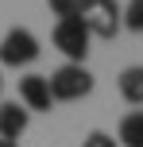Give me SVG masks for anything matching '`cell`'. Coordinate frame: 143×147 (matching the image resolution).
<instances>
[{"instance_id":"cell-6","label":"cell","mask_w":143,"mask_h":147,"mask_svg":"<svg viewBox=\"0 0 143 147\" xmlns=\"http://www.w3.org/2000/svg\"><path fill=\"white\" fill-rule=\"evenodd\" d=\"M23 132H27V109L19 101H4L0 105V140L15 143Z\"/></svg>"},{"instance_id":"cell-13","label":"cell","mask_w":143,"mask_h":147,"mask_svg":"<svg viewBox=\"0 0 143 147\" xmlns=\"http://www.w3.org/2000/svg\"><path fill=\"white\" fill-rule=\"evenodd\" d=\"M0 93H4V78H0Z\"/></svg>"},{"instance_id":"cell-7","label":"cell","mask_w":143,"mask_h":147,"mask_svg":"<svg viewBox=\"0 0 143 147\" xmlns=\"http://www.w3.org/2000/svg\"><path fill=\"white\" fill-rule=\"evenodd\" d=\"M116 140H120L124 147H143V109H139V112H128V116L120 120Z\"/></svg>"},{"instance_id":"cell-8","label":"cell","mask_w":143,"mask_h":147,"mask_svg":"<svg viewBox=\"0 0 143 147\" xmlns=\"http://www.w3.org/2000/svg\"><path fill=\"white\" fill-rule=\"evenodd\" d=\"M120 93H124V101L143 105V66H128L120 74Z\"/></svg>"},{"instance_id":"cell-4","label":"cell","mask_w":143,"mask_h":147,"mask_svg":"<svg viewBox=\"0 0 143 147\" xmlns=\"http://www.w3.org/2000/svg\"><path fill=\"white\" fill-rule=\"evenodd\" d=\"M89 39H93V35H89V27L81 23V16L54 23V47H58L70 62H77V66H81L85 54H89Z\"/></svg>"},{"instance_id":"cell-12","label":"cell","mask_w":143,"mask_h":147,"mask_svg":"<svg viewBox=\"0 0 143 147\" xmlns=\"http://www.w3.org/2000/svg\"><path fill=\"white\" fill-rule=\"evenodd\" d=\"M0 147H15V143H8V140H0Z\"/></svg>"},{"instance_id":"cell-9","label":"cell","mask_w":143,"mask_h":147,"mask_svg":"<svg viewBox=\"0 0 143 147\" xmlns=\"http://www.w3.org/2000/svg\"><path fill=\"white\" fill-rule=\"evenodd\" d=\"M124 27L128 31H143V0H128V8H124Z\"/></svg>"},{"instance_id":"cell-11","label":"cell","mask_w":143,"mask_h":147,"mask_svg":"<svg viewBox=\"0 0 143 147\" xmlns=\"http://www.w3.org/2000/svg\"><path fill=\"white\" fill-rule=\"evenodd\" d=\"M81 147H120V143H116L112 136H105V132H89V136H85V143H81Z\"/></svg>"},{"instance_id":"cell-10","label":"cell","mask_w":143,"mask_h":147,"mask_svg":"<svg viewBox=\"0 0 143 147\" xmlns=\"http://www.w3.org/2000/svg\"><path fill=\"white\" fill-rule=\"evenodd\" d=\"M81 4L85 0H50V12L58 20H74V16H81Z\"/></svg>"},{"instance_id":"cell-2","label":"cell","mask_w":143,"mask_h":147,"mask_svg":"<svg viewBox=\"0 0 143 147\" xmlns=\"http://www.w3.org/2000/svg\"><path fill=\"white\" fill-rule=\"evenodd\" d=\"M81 23L89 27V35L97 39H112L124 27V8L116 0H85L81 4Z\"/></svg>"},{"instance_id":"cell-3","label":"cell","mask_w":143,"mask_h":147,"mask_svg":"<svg viewBox=\"0 0 143 147\" xmlns=\"http://www.w3.org/2000/svg\"><path fill=\"white\" fill-rule=\"evenodd\" d=\"M39 58V39L31 35L27 27H12L8 35H0V66H31Z\"/></svg>"},{"instance_id":"cell-1","label":"cell","mask_w":143,"mask_h":147,"mask_svg":"<svg viewBox=\"0 0 143 147\" xmlns=\"http://www.w3.org/2000/svg\"><path fill=\"white\" fill-rule=\"evenodd\" d=\"M46 85H50L54 101H81V97L93 93V74L85 66H77V62H66L46 78Z\"/></svg>"},{"instance_id":"cell-5","label":"cell","mask_w":143,"mask_h":147,"mask_svg":"<svg viewBox=\"0 0 143 147\" xmlns=\"http://www.w3.org/2000/svg\"><path fill=\"white\" fill-rule=\"evenodd\" d=\"M19 105L27 112H50L54 97H50V85H46L43 74H27V78H19Z\"/></svg>"}]
</instances>
